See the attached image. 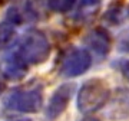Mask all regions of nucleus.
<instances>
[{"mask_svg":"<svg viewBox=\"0 0 129 121\" xmlns=\"http://www.w3.org/2000/svg\"><path fill=\"white\" fill-rule=\"evenodd\" d=\"M14 52L27 65H40L50 55V43L43 32L30 29L19 39Z\"/></svg>","mask_w":129,"mask_h":121,"instance_id":"nucleus-1","label":"nucleus"},{"mask_svg":"<svg viewBox=\"0 0 129 121\" xmlns=\"http://www.w3.org/2000/svg\"><path fill=\"white\" fill-rule=\"evenodd\" d=\"M111 95L109 85L102 78H90L85 81L78 91L76 105L78 110L83 114L96 112L103 108Z\"/></svg>","mask_w":129,"mask_h":121,"instance_id":"nucleus-2","label":"nucleus"},{"mask_svg":"<svg viewBox=\"0 0 129 121\" xmlns=\"http://www.w3.org/2000/svg\"><path fill=\"white\" fill-rule=\"evenodd\" d=\"M42 105H43V87L40 84L16 88L6 98V107L12 111L32 114L39 111Z\"/></svg>","mask_w":129,"mask_h":121,"instance_id":"nucleus-3","label":"nucleus"},{"mask_svg":"<svg viewBox=\"0 0 129 121\" xmlns=\"http://www.w3.org/2000/svg\"><path fill=\"white\" fill-rule=\"evenodd\" d=\"M92 66V55L85 48H72L64 53L60 64V74L66 78H76Z\"/></svg>","mask_w":129,"mask_h":121,"instance_id":"nucleus-4","label":"nucleus"},{"mask_svg":"<svg viewBox=\"0 0 129 121\" xmlns=\"http://www.w3.org/2000/svg\"><path fill=\"white\" fill-rule=\"evenodd\" d=\"M106 117L112 121L129 120V88L119 87L111 92L106 103Z\"/></svg>","mask_w":129,"mask_h":121,"instance_id":"nucleus-5","label":"nucleus"},{"mask_svg":"<svg viewBox=\"0 0 129 121\" xmlns=\"http://www.w3.org/2000/svg\"><path fill=\"white\" fill-rule=\"evenodd\" d=\"M75 88L76 85L73 82H66V84L59 85L55 89L46 107V117L49 120H56L64 112V110L68 108L70 99L73 97Z\"/></svg>","mask_w":129,"mask_h":121,"instance_id":"nucleus-6","label":"nucleus"},{"mask_svg":"<svg viewBox=\"0 0 129 121\" xmlns=\"http://www.w3.org/2000/svg\"><path fill=\"white\" fill-rule=\"evenodd\" d=\"M83 43L88 48L86 51L90 55H95L99 59H103L109 55L112 48V39L108 30L103 28H95L83 36Z\"/></svg>","mask_w":129,"mask_h":121,"instance_id":"nucleus-7","label":"nucleus"},{"mask_svg":"<svg viewBox=\"0 0 129 121\" xmlns=\"http://www.w3.org/2000/svg\"><path fill=\"white\" fill-rule=\"evenodd\" d=\"M29 72V65L14 51L0 61V75L7 81H20Z\"/></svg>","mask_w":129,"mask_h":121,"instance_id":"nucleus-8","label":"nucleus"},{"mask_svg":"<svg viewBox=\"0 0 129 121\" xmlns=\"http://www.w3.org/2000/svg\"><path fill=\"white\" fill-rule=\"evenodd\" d=\"M103 22L109 26H118L128 19V6L122 0H113L103 13Z\"/></svg>","mask_w":129,"mask_h":121,"instance_id":"nucleus-9","label":"nucleus"},{"mask_svg":"<svg viewBox=\"0 0 129 121\" xmlns=\"http://www.w3.org/2000/svg\"><path fill=\"white\" fill-rule=\"evenodd\" d=\"M14 28L16 26H13L7 20L0 22V52L3 51V49H6L10 45V42L13 41L14 35H16Z\"/></svg>","mask_w":129,"mask_h":121,"instance_id":"nucleus-10","label":"nucleus"},{"mask_svg":"<svg viewBox=\"0 0 129 121\" xmlns=\"http://www.w3.org/2000/svg\"><path fill=\"white\" fill-rule=\"evenodd\" d=\"M78 0H46L47 9L55 13H68L75 7Z\"/></svg>","mask_w":129,"mask_h":121,"instance_id":"nucleus-11","label":"nucleus"},{"mask_svg":"<svg viewBox=\"0 0 129 121\" xmlns=\"http://www.w3.org/2000/svg\"><path fill=\"white\" fill-rule=\"evenodd\" d=\"M103 0H80V6H79V14L83 17L88 16V14H92L93 10H96L99 7Z\"/></svg>","mask_w":129,"mask_h":121,"instance_id":"nucleus-12","label":"nucleus"},{"mask_svg":"<svg viewBox=\"0 0 129 121\" xmlns=\"http://www.w3.org/2000/svg\"><path fill=\"white\" fill-rule=\"evenodd\" d=\"M116 48L120 53H129V28L122 30L118 35V42H116Z\"/></svg>","mask_w":129,"mask_h":121,"instance_id":"nucleus-13","label":"nucleus"},{"mask_svg":"<svg viewBox=\"0 0 129 121\" xmlns=\"http://www.w3.org/2000/svg\"><path fill=\"white\" fill-rule=\"evenodd\" d=\"M113 66L123 75L126 81H129V59H118L113 62Z\"/></svg>","mask_w":129,"mask_h":121,"instance_id":"nucleus-14","label":"nucleus"},{"mask_svg":"<svg viewBox=\"0 0 129 121\" xmlns=\"http://www.w3.org/2000/svg\"><path fill=\"white\" fill-rule=\"evenodd\" d=\"M5 89H6V84H5V79L2 78V75H0V95L5 92Z\"/></svg>","mask_w":129,"mask_h":121,"instance_id":"nucleus-15","label":"nucleus"},{"mask_svg":"<svg viewBox=\"0 0 129 121\" xmlns=\"http://www.w3.org/2000/svg\"><path fill=\"white\" fill-rule=\"evenodd\" d=\"M80 121H101V120L96 118V117H83Z\"/></svg>","mask_w":129,"mask_h":121,"instance_id":"nucleus-16","label":"nucleus"},{"mask_svg":"<svg viewBox=\"0 0 129 121\" xmlns=\"http://www.w3.org/2000/svg\"><path fill=\"white\" fill-rule=\"evenodd\" d=\"M9 121H32L29 118H14V120H9Z\"/></svg>","mask_w":129,"mask_h":121,"instance_id":"nucleus-17","label":"nucleus"},{"mask_svg":"<svg viewBox=\"0 0 129 121\" xmlns=\"http://www.w3.org/2000/svg\"><path fill=\"white\" fill-rule=\"evenodd\" d=\"M128 17H129V6H128Z\"/></svg>","mask_w":129,"mask_h":121,"instance_id":"nucleus-18","label":"nucleus"},{"mask_svg":"<svg viewBox=\"0 0 129 121\" xmlns=\"http://www.w3.org/2000/svg\"><path fill=\"white\" fill-rule=\"evenodd\" d=\"M2 3H3V0H0V5H2Z\"/></svg>","mask_w":129,"mask_h":121,"instance_id":"nucleus-19","label":"nucleus"}]
</instances>
